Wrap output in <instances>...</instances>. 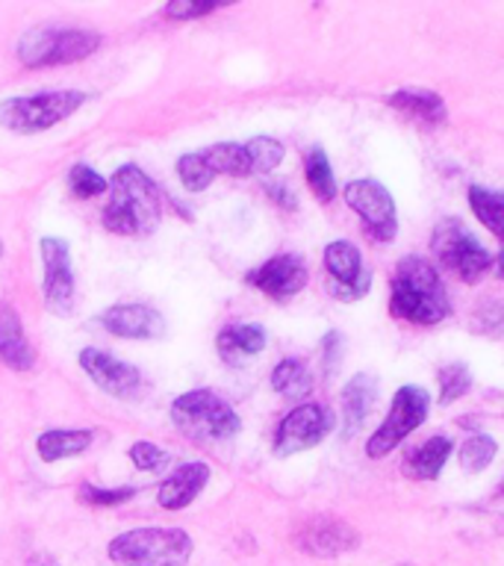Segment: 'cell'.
Here are the masks:
<instances>
[{
    "instance_id": "1",
    "label": "cell",
    "mask_w": 504,
    "mask_h": 566,
    "mask_svg": "<svg viewBox=\"0 0 504 566\" xmlns=\"http://www.w3.org/2000/svg\"><path fill=\"white\" fill-rule=\"evenodd\" d=\"M109 184V203L104 207V228L122 237H150L162 219V201H159L157 184L150 180L139 166L115 168Z\"/></svg>"
},
{
    "instance_id": "2",
    "label": "cell",
    "mask_w": 504,
    "mask_h": 566,
    "mask_svg": "<svg viewBox=\"0 0 504 566\" xmlns=\"http://www.w3.org/2000/svg\"><path fill=\"white\" fill-rule=\"evenodd\" d=\"M392 316L410 325H440L451 313L449 292L440 281V272L424 256H405L392 274Z\"/></svg>"
},
{
    "instance_id": "3",
    "label": "cell",
    "mask_w": 504,
    "mask_h": 566,
    "mask_svg": "<svg viewBox=\"0 0 504 566\" xmlns=\"http://www.w3.org/2000/svg\"><path fill=\"white\" fill-rule=\"evenodd\" d=\"M171 422L192 442L216 446L233 440L242 428L237 410L212 389H192L171 401Z\"/></svg>"
},
{
    "instance_id": "4",
    "label": "cell",
    "mask_w": 504,
    "mask_h": 566,
    "mask_svg": "<svg viewBox=\"0 0 504 566\" xmlns=\"http://www.w3.org/2000/svg\"><path fill=\"white\" fill-rule=\"evenodd\" d=\"M109 557L122 566H186L192 537L180 528H133L109 543Z\"/></svg>"
},
{
    "instance_id": "5",
    "label": "cell",
    "mask_w": 504,
    "mask_h": 566,
    "mask_svg": "<svg viewBox=\"0 0 504 566\" xmlns=\"http://www.w3.org/2000/svg\"><path fill=\"white\" fill-rule=\"evenodd\" d=\"M86 92L62 88V92H39V95L9 97L0 104V127L12 133H42L53 124L65 122L86 104Z\"/></svg>"
},
{
    "instance_id": "6",
    "label": "cell",
    "mask_w": 504,
    "mask_h": 566,
    "mask_svg": "<svg viewBox=\"0 0 504 566\" xmlns=\"http://www.w3.org/2000/svg\"><path fill=\"white\" fill-rule=\"evenodd\" d=\"M101 48V35L92 30H65V27H39L18 42V60L30 69L71 65L92 56Z\"/></svg>"
},
{
    "instance_id": "7",
    "label": "cell",
    "mask_w": 504,
    "mask_h": 566,
    "mask_svg": "<svg viewBox=\"0 0 504 566\" xmlns=\"http://www.w3.org/2000/svg\"><path fill=\"white\" fill-rule=\"evenodd\" d=\"M428 410H431L428 389L416 387V384H407V387L398 389L396 396H392V407H389L384 424L366 442V454L371 460L387 458L389 451H396L428 419Z\"/></svg>"
},
{
    "instance_id": "8",
    "label": "cell",
    "mask_w": 504,
    "mask_h": 566,
    "mask_svg": "<svg viewBox=\"0 0 504 566\" xmlns=\"http://www.w3.org/2000/svg\"><path fill=\"white\" fill-rule=\"evenodd\" d=\"M431 248L433 256L440 260L445 269L458 274L463 283L481 281L490 265H493V254L469 233L460 221L445 219L440 221L431 233Z\"/></svg>"
},
{
    "instance_id": "9",
    "label": "cell",
    "mask_w": 504,
    "mask_h": 566,
    "mask_svg": "<svg viewBox=\"0 0 504 566\" xmlns=\"http://www.w3.org/2000/svg\"><path fill=\"white\" fill-rule=\"evenodd\" d=\"M330 431H334V416L325 405L307 401V405L292 407L277 424V433H274V454L290 458V454L316 449Z\"/></svg>"
},
{
    "instance_id": "10",
    "label": "cell",
    "mask_w": 504,
    "mask_h": 566,
    "mask_svg": "<svg viewBox=\"0 0 504 566\" xmlns=\"http://www.w3.org/2000/svg\"><path fill=\"white\" fill-rule=\"evenodd\" d=\"M345 203L351 207L363 221V230L375 242H392L398 233V216L392 195L378 180H351L343 189Z\"/></svg>"
},
{
    "instance_id": "11",
    "label": "cell",
    "mask_w": 504,
    "mask_h": 566,
    "mask_svg": "<svg viewBox=\"0 0 504 566\" xmlns=\"http://www.w3.org/2000/svg\"><path fill=\"white\" fill-rule=\"evenodd\" d=\"M44 263V304L56 316H71L74 298H77V283H74V269H71L69 242L60 237H44L39 242Z\"/></svg>"
},
{
    "instance_id": "12",
    "label": "cell",
    "mask_w": 504,
    "mask_h": 566,
    "mask_svg": "<svg viewBox=\"0 0 504 566\" xmlns=\"http://www.w3.org/2000/svg\"><path fill=\"white\" fill-rule=\"evenodd\" d=\"M327 292L339 301H360L371 290V272L363 265L360 248L345 239H336L325 248Z\"/></svg>"
},
{
    "instance_id": "13",
    "label": "cell",
    "mask_w": 504,
    "mask_h": 566,
    "mask_svg": "<svg viewBox=\"0 0 504 566\" xmlns=\"http://www.w3.org/2000/svg\"><path fill=\"white\" fill-rule=\"evenodd\" d=\"M80 369L86 371L97 389L115 398H136L141 389V371L127 360H118L115 354L101 348H83L80 352Z\"/></svg>"
},
{
    "instance_id": "14",
    "label": "cell",
    "mask_w": 504,
    "mask_h": 566,
    "mask_svg": "<svg viewBox=\"0 0 504 566\" xmlns=\"http://www.w3.org/2000/svg\"><path fill=\"white\" fill-rule=\"evenodd\" d=\"M295 546L313 557H336L360 546V534L339 516H309L295 531Z\"/></svg>"
},
{
    "instance_id": "15",
    "label": "cell",
    "mask_w": 504,
    "mask_h": 566,
    "mask_svg": "<svg viewBox=\"0 0 504 566\" xmlns=\"http://www.w3.org/2000/svg\"><path fill=\"white\" fill-rule=\"evenodd\" d=\"M307 281L309 272L298 254H277L248 272V283L274 301H290L307 286Z\"/></svg>"
},
{
    "instance_id": "16",
    "label": "cell",
    "mask_w": 504,
    "mask_h": 566,
    "mask_svg": "<svg viewBox=\"0 0 504 566\" xmlns=\"http://www.w3.org/2000/svg\"><path fill=\"white\" fill-rule=\"evenodd\" d=\"M101 325L122 339H159L166 334V318L148 304H113L101 313Z\"/></svg>"
},
{
    "instance_id": "17",
    "label": "cell",
    "mask_w": 504,
    "mask_h": 566,
    "mask_svg": "<svg viewBox=\"0 0 504 566\" xmlns=\"http://www.w3.org/2000/svg\"><path fill=\"white\" fill-rule=\"evenodd\" d=\"M207 481H210V467L201 463V460H192V463L177 467L175 472L159 484V507H162V511H183V507H189V504L203 493Z\"/></svg>"
},
{
    "instance_id": "18",
    "label": "cell",
    "mask_w": 504,
    "mask_h": 566,
    "mask_svg": "<svg viewBox=\"0 0 504 566\" xmlns=\"http://www.w3.org/2000/svg\"><path fill=\"white\" fill-rule=\"evenodd\" d=\"M269 336L263 325H228L216 336V352L228 366H245L263 352Z\"/></svg>"
},
{
    "instance_id": "19",
    "label": "cell",
    "mask_w": 504,
    "mask_h": 566,
    "mask_svg": "<svg viewBox=\"0 0 504 566\" xmlns=\"http://www.w3.org/2000/svg\"><path fill=\"white\" fill-rule=\"evenodd\" d=\"M378 398V380L371 375H354L343 387V437H354L360 424L369 419L371 407Z\"/></svg>"
},
{
    "instance_id": "20",
    "label": "cell",
    "mask_w": 504,
    "mask_h": 566,
    "mask_svg": "<svg viewBox=\"0 0 504 566\" xmlns=\"http://www.w3.org/2000/svg\"><path fill=\"white\" fill-rule=\"evenodd\" d=\"M0 363L15 371H30L35 363L33 345L27 343L21 318L12 307H0Z\"/></svg>"
},
{
    "instance_id": "21",
    "label": "cell",
    "mask_w": 504,
    "mask_h": 566,
    "mask_svg": "<svg viewBox=\"0 0 504 566\" xmlns=\"http://www.w3.org/2000/svg\"><path fill=\"white\" fill-rule=\"evenodd\" d=\"M92 440H95V433L88 428H53L35 440V451L44 463H60V460L83 454L92 446Z\"/></svg>"
},
{
    "instance_id": "22",
    "label": "cell",
    "mask_w": 504,
    "mask_h": 566,
    "mask_svg": "<svg viewBox=\"0 0 504 566\" xmlns=\"http://www.w3.org/2000/svg\"><path fill=\"white\" fill-rule=\"evenodd\" d=\"M387 101L392 109L410 115V118L422 124H442L445 115H449L445 101L437 92H431V88H398Z\"/></svg>"
},
{
    "instance_id": "23",
    "label": "cell",
    "mask_w": 504,
    "mask_h": 566,
    "mask_svg": "<svg viewBox=\"0 0 504 566\" xmlns=\"http://www.w3.org/2000/svg\"><path fill=\"white\" fill-rule=\"evenodd\" d=\"M451 440L445 437H431V440H424L422 446H416L410 454L405 458V475L413 478V481H433V478H440V472L445 469L451 458Z\"/></svg>"
},
{
    "instance_id": "24",
    "label": "cell",
    "mask_w": 504,
    "mask_h": 566,
    "mask_svg": "<svg viewBox=\"0 0 504 566\" xmlns=\"http://www.w3.org/2000/svg\"><path fill=\"white\" fill-rule=\"evenodd\" d=\"M198 157L203 159V166L210 168L212 175H228V177H248L251 171V159L242 142H219L210 148L198 150Z\"/></svg>"
},
{
    "instance_id": "25",
    "label": "cell",
    "mask_w": 504,
    "mask_h": 566,
    "mask_svg": "<svg viewBox=\"0 0 504 566\" xmlns=\"http://www.w3.org/2000/svg\"><path fill=\"white\" fill-rule=\"evenodd\" d=\"M272 389L277 396L290 398V401L307 398L309 389H313V375H309L307 363L292 360V357L277 363L272 371Z\"/></svg>"
},
{
    "instance_id": "26",
    "label": "cell",
    "mask_w": 504,
    "mask_h": 566,
    "mask_svg": "<svg viewBox=\"0 0 504 566\" xmlns=\"http://www.w3.org/2000/svg\"><path fill=\"white\" fill-rule=\"evenodd\" d=\"M304 175H307V184L316 195V201L330 203L339 195L336 189V177H334V166H330V159L322 148H313L304 159Z\"/></svg>"
},
{
    "instance_id": "27",
    "label": "cell",
    "mask_w": 504,
    "mask_h": 566,
    "mask_svg": "<svg viewBox=\"0 0 504 566\" xmlns=\"http://www.w3.org/2000/svg\"><path fill=\"white\" fill-rule=\"evenodd\" d=\"M469 207L493 237H502V195L484 186H469Z\"/></svg>"
},
{
    "instance_id": "28",
    "label": "cell",
    "mask_w": 504,
    "mask_h": 566,
    "mask_svg": "<svg viewBox=\"0 0 504 566\" xmlns=\"http://www.w3.org/2000/svg\"><path fill=\"white\" fill-rule=\"evenodd\" d=\"M248 150V159H251V171L254 175H269L274 168L281 166L283 157H286V148L283 142L272 139V136H254V139L242 142Z\"/></svg>"
},
{
    "instance_id": "29",
    "label": "cell",
    "mask_w": 504,
    "mask_h": 566,
    "mask_svg": "<svg viewBox=\"0 0 504 566\" xmlns=\"http://www.w3.org/2000/svg\"><path fill=\"white\" fill-rule=\"evenodd\" d=\"M498 454V446H495L493 437H484V433H475V437H469L458 451L460 467L466 469V472H484L490 463Z\"/></svg>"
},
{
    "instance_id": "30",
    "label": "cell",
    "mask_w": 504,
    "mask_h": 566,
    "mask_svg": "<svg viewBox=\"0 0 504 566\" xmlns=\"http://www.w3.org/2000/svg\"><path fill=\"white\" fill-rule=\"evenodd\" d=\"M437 380H440V405H451L472 389V371L463 363H445Z\"/></svg>"
},
{
    "instance_id": "31",
    "label": "cell",
    "mask_w": 504,
    "mask_h": 566,
    "mask_svg": "<svg viewBox=\"0 0 504 566\" xmlns=\"http://www.w3.org/2000/svg\"><path fill=\"white\" fill-rule=\"evenodd\" d=\"M69 186L74 198H97L109 189L104 175H97L95 168L86 166V163H77V166L69 171Z\"/></svg>"
},
{
    "instance_id": "32",
    "label": "cell",
    "mask_w": 504,
    "mask_h": 566,
    "mask_svg": "<svg viewBox=\"0 0 504 566\" xmlns=\"http://www.w3.org/2000/svg\"><path fill=\"white\" fill-rule=\"evenodd\" d=\"M177 177H180V184L189 192H203L216 180V175L203 166V159L198 154H183V157L177 159Z\"/></svg>"
},
{
    "instance_id": "33",
    "label": "cell",
    "mask_w": 504,
    "mask_h": 566,
    "mask_svg": "<svg viewBox=\"0 0 504 566\" xmlns=\"http://www.w3.org/2000/svg\"><path fill=\"white\" fill-rule=\"evenodd\" d=\"M130 460H133V467L141 469V472H154V469L162 467L168 458H166V451L159 449V446L141 440L130 446Z\"/></svg>"
},
{
    "instance_id": "34",
    "label": "cell",
    "mask_w": 504,
    "mask_h": 566,
    "mask_svg": "<svg viewBox=\"0 0 504 566\" xmlns=\"http://www.w3.org/2000/svg\"><path fill=\"white\" fill-rule=\"evenodd\" d=\"M80 499L88 504H124L133 499V490H101V486H92V484H83L80 486Z\"/></svg>"
},
{
    "instance_id": "35",
    "label": "cell",
    "mask_w": 504,
    "mask_h": 566,
    "mask_svg": "<svg viewBox=\"0 0 504 566\" xmlns=\"http://www.w3.org/2000/svg\"><path fill=\"white\" fill-rule=\"evenodd\" d=\"M219 3H168L166 15L175 21H192V18H203L216 12Z\"/></svg>"
},
{
    "instance_id": "36",
    "label": "cell",
    "mask_w": 504,
    "mask_h": 566,
    "mask_svg": "<svg viewBox=\"0 0 504 566\" xmlns=\"http://www.w3.org/2000/svg\"><path fill=\"white\" fill-rule=\"evenodd\" d=\"M265 195H269L277 207H283V210H295V207H298V198H295V192L290 189V184H283V180H274V184L265 186Z\"/></svg>"
},
{
    "instance_id": "37",
    "label": "cell",
    "mask_w": 504,
    "mask_h": 566,
    "mask_svg": "<svg viewBox=\"0 0 504 566\" xmlns=\"http://www.w3.org/2000/svg\"><path fill=\"white\" fill-rule=\"evenodd\" d=\"M322 352H325V371L327 375H334L336 366H339V352H343V339H339V334L336 331H330V334L322 339Z\"/></svg>"
},
{
    "instance_id": "38",
    "label": "cell",
    "mask_w": 504,
    "mask_h": 566,
    "mask_svg": "<svg viewBox=\"0 0 504 566\" xmlns=\"http://www.w3.org/2000/svg\"><path fill=\"white\" fill-rule=\"evenodd\" d=\"M30 566H60V564H56L51 555H35L30 557Z\"/></svg>"
},
{
    "instance_id": "39",
    "label": "cell",
    "mask_w": 504,
    "mask_h": 566,
    "mask_svg": "<svg viewBox=\"0 0 504 566\" xmlns=\"http://www.w3.org/2000/svg\"><path fill=\"white\" fill-rule=\"evenodd\" d=\"M0 256H3V245H0Z\"/></svg>"
}]
</instances>
